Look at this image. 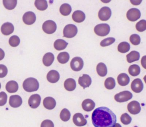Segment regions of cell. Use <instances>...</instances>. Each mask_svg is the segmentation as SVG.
<instances>
[{
  "label": "cell",
  "mask_w": 146,
  "mask_h": 127,
  "mask_svg": "<svg viewBox=\"0 0 146 127\" xmlns=\"http://www.w3.org/2000/svg\"><path fill=\"white\" fill-rule=\"evenodd\" d=\"M92 124L95 127H114L116 124V116L106 107L96 108L92 115Z\"/></svg>",
  "instance_id": "obj_1"
},
{
  "label": "cell",
  "mask_w": 146,
  "mask_h": 127,
  "mask_svg": "<svg viewBox=\"0 0 146 127\" xmlns=\"http://www.w3.org/2000/svg\"><path fill=\"white\" fill-rule=\"evenodd\" d=\"M23 87L27 92L36 91L39 88V82L36 78H27L23 82Z\"/></svg>",
  "instance_id": "obj_2"
},
{
  "label": "cell",
  "mask_w": 146,
  "mask_h": 127,
  "mask_svg": "<svg viewBox=\"0 0 146 127\" xmlns=\"http://www.w3.org/2000/svg\"><path fill=\"white\" fill-rule=\"evenodd\" d=\"M94 31L95 33L101 37L107 36L109 33L110 31V27L107 23H101L96 25L94 27Z\"/></svg>",
  "instance_id": "obj_3"
},
{
  "label": "cell",
  "mask_w": 146,
  "mask_h": 127,
  "mask_svg": "<svg viewBox=\"0 0 146 127\" xmlns=\"http://www.w3.org/2000/svg\"><path fill=\"white\" fill-rule=\"evenodd\" d=\"M78 32L77 27L75 25H67L64 29V37L67 38H72L76 36Z\"/></svg>",
  "instance_id": "obj_4"
},
{
  "label": "cell",
  "mask_w": 146,
  "mask_h": 127,
  "mask_svg": "<svg viewBox=\"0 0 146 127\" xmlns=\"http://www.w3.org/2000/svg\"><path fill=\"white\" fill-rule=\"evenodd\" d=\"M133 97V94L130 91L121 92L115 95V100L118 102L122 103L130 100Z\"/></svg>",
  "instance_id": "obj_5"
},
{
  "label": "cell",
  "mask_w": 146,
  "mask_h": 127,
  "mask_svg": "<svg viewBox=\"0 0 146 127\" xmlns=\"http://www.w3.org/2000/svg\"><path fill=\"white\" fill-rule=\"evenodd\" d=\"M43 31L48 34L54 33L57 29V25L54 21L48 20L44 22L42 25Z\"/></svg>",
  "instance_id": "obj_6"
},
{
  "label": "cell",
  "mask_w": 146,
  "mask_h": 127,
  "mask_svg": "<svg viewBox=\"0 0 146 127\" xmlns=\"http://www.w3.org/2000/svg\"><path fill=\"white\" fill-rule=\"evenodd\" d=\"M70 66L71 69L74 71H80L84 66V61L80 57H75L72 60Z\"/></svg>",
  "instance_id": "obj_7"
},
{
  "label": "cell",
  "mask_w": 146,
  "mask_h": 127,
  "mask_svg": "<svg viewBox=\"0 0 146 127\" xmlns=\"http://www.w3.org/2000/svg\"><path fill=\"white\" fill-rule=\"evenodd\" d=\"M141 13L140 10L137 8H131L127 11L126 17L129 21H136L141 17Z\"/></svg>",
  "instance_id": "obj_8"
},
{
  "label": "cell",
  "mask_w": 146,
  "mask_h": 127,
  "mask_svg": "<svg viewBox=\"0 0 146 127\" xmlns=\"http://www.w3.org/2000/svg\"><path fill=\"white\" fill-rule=\"evenodd\" d=\"M111 15V11L108 7H104L100 9L98 13V17L100 20L107 21L110 18Z\"/></svg>",
  "instance_id": "obj_9"
},
{
  "label": "cell",
  "mask_w": 146,
  "mask_h": 127,
  "mask_svg": "<svg viewBox=\"0 0 146 127\" xmlns=\"http://www.w3.org/2000/svg\"><path fill=\"white\" fill-rule=\"evenodd\" d=\"M127 108L128 112L133 115L137 114L141 110L140 104L139 102L135 100L129 103L127 105Z\"/></svg>",
  "instance_id": "obj_10"
},
{
  "label": "cell",
  "mask_w": 146,
  "mask_h": 127,
  "mask_svg": "<svg viewBox=\"0 0 146 127\" xmlns=\"http://www.w3.org/2000/svg\"><path fill=\"white\" fill-rule=\"evenodd\" d=\"M73 121L77 126L81 127L84 126L87 124V120L84 118L81 113L75 114L73 117Z\"/></svg>",
  "instance_id": "obj_11"
},
{
  "label": "cell",
  "mask_w": 146,
  "mask_h": 127,
  "mask_svg": "<svg viewBox=\"0 0 146 127\" xmlns=\"http://www.w3.org/2000/svg\"><path fill=\"white\" fill-rule=\"evenodd\" d=\"M41 98L38 94H35L30 96L28 100L29 106L32 108H36L40 106Z\"/></svg>",
  "instance_id": "obj_12"
},
{
  "label": "cell",
  "mask_w": 146,
  "mask_h": 127,
  "mask_svg": "<svg viewBox=\"0 0 146 127\" xmlns=\"http://www.w3.org/2000/svg\"><path fill=\"white\" fill-rule=\"evenodd\" d=\"M23 21L27 25L33 24L36 21V17L34 13L28 11L25 13L23 16Z\"/></svg>",
  "instance_id": "obj_13"
},
{
  "label": "cell",
  "mask_w": 146,
  "mask_h": 127,
  "mask_svg": "<svg viewBox=\"0 0 146 127\" xmlns=\"http://www.w3.org/2000/svg\"><path fill=\"white\" fill-rule=\"evenodd\" d=\"M131 88L134 92L139 93L143 91L144 85L140 78H136L131 82Z\"/></svg>",
  "instance_id": "obj_14"
},
{
  "label": "cell",
  "mask_w": 146,
  "mask_h": 127,
  "mask_svg": "<svg viewBox=\"0 0 146 127\" xmlns=\"http://www.w3.org/2000/svg\"><path fill=\"white\" fill-rule=\"evenodd\" d=\"M78 82L81 87L84 89L86 88L89 87L90 86L92 80L90 76L87 74H83L81 77H79Z\"/></svg>",
  "instance_id": "obj_15"
},
{
  "label": "cell",
  "mask_w": 146,
  "mask_h": 127,
  "mask_svg": "<svg viewBox=\"0 0 146 127\" xmlns=\"http://www.w3.org/2000/svg\"><path fill=\"white\" fill-rule=\"evenodd\" d=\"M23 103L21 97L18 95H12L9 99V104L11 107L17 108L20 106Z\"/></svg>",
  "instance_id": "obj_16"
},
{
  "label": "cell",
  "mask_w": 146,
  "mask_h": 127,
  "mask_svg": "<svg viewBox=\"0 0 146 127\" xmlns=\"http://www.w3.org/2000/svg\"><path fill=\"white\" fill-rule=\"evenodd\" d=\"M14 30L13 25L9 22L4 23L1 27V32L5 36H9L12 33Z\"/></svg>",
  "instance_id": "obj_17"
},
{
  "label": "cell",
  "mask_w": 146,
  "mask_h": 127,
  "mask_svg": "<svg viewBox=\"0 0 146 127\" xmlns=\"http://www.w3.org/2000/svg\"><path fill=\"white\" fill-rule=\"evenodd\" d=\"M60 74L57 70H52L48 73L47 79L49 82L52 83L57 82L60 79Z\"/></svg>",
  "instance_id": "obj_18"
},
{
  "label": "cell",
  "mask_w": 146,
  "mask_h": 127,
  "mask_svg": "<svg viewBox=\"0 0 146 127\" xmlns=\"http://www.w3.org/2000/svg\"><path fill=\"white\" fill-rule=\"evenodd\" d=\"M82 108L87 112H91L94 108L96 104L91 99H87L83 101L82 104Z\"/></svg>",
  "instance_id": "obj_19"
},
{
  "label": "cell",
  "mask_w": 146,
  "mask_h": 127,
  "mask_svg": "<svg viewBox=\"0 0 146 127\" xmlns=\"http://www.w3.org/2000/svg\"><path fill=\"white\" fill-rule=\"evenodd\" d=\"M72 18L75 22L81 23L85 19L86 15L83 12L80 10H76L73 13Z\"/></svg>",
  "instance_id": "obj_20"
},
{
  "label": "cell",
  "mask_w": 146,
  "mask_h": 127,
  "mask_svg": "<svg viewBox=\"0 0 146 127\" xmlns=\"http://www.w3.org/2000/svg\"><path fill=\"white\" fill-rule=\"evenodd\" d=\"M55 100L51 97H47L44 99L43 105L44 107L48 110H51L54 109L56 106Z\"/></svg>",
  "instance_id": "obj_21"
},
{
  "label": "cell",
  "mask_w": 146,
  "mask_h": 127,
  "mask_svg": "<svg viewBox=\"0 0 146 127\" xmlns=\"http://www.w3.org/2000/svg\"><path fill=\"white\" fill-rule=\"evenodd\" d=\"M118 82L120 86H125L129 84L130 82V78L127 74L122 73L118 76L117 78Z\"/></svg>",
  "instance_id": "obj_22"
},
{
  "label": "cell",
  "mask_w": 146,
  "mask_h": 127,
  "mask_svg": "<svg viewBox=\"0 0 146 127\" xmlns=\"http://www.w3.org/2000/svg\"><path fill=\"white\" fill-rule=\"evenodd\" d=\"M19 88L18 84L15 81L11 80L7 82L6 86V90L9 93H13L16 92Z\"/></svg>",
  "instance_id": "obj_23"
},
{
  "label": "cell",
  "mask_w": 146,
  "mask_h": 127,
  "mask_svg": "<svg viewBox=\"0 0 146 127\" xmlns=\"http://www.w3.org/2000/svg\"><path fill=\"white\" fill-rule=\"evenodd\" d=\"M76 81L72 78H69L65 81L64 86L65 89L69 91H72L75 90L76 87Z\"/></svg>",
  "instance_id": "obj_24"
},
{
  "label": "cell",
  "mask_w": 146,
  "mask_h": 127,
  "mask_svg": "<svg viewBox=\"0 0 146 127\" xmlns=\"http://www.w3.org/2000/svg\"><path fill=\"white\" fill-rule=\"evenodd\" d=\"M54 60V55L50 52L46 53L43 57L42 61L44 64L46 66H50Z\"/></svg>",
  "instance_id": "obj_25"
},
{
  "label": "cell",
  "mask_w": 146,
  "mask_h": 127,
  "mask_svg": "<svg viewBox=\"0 0 146 127\" xmlns=\"http://www.w3.org/2000/svg\"><path fill=\"white\" fill-rule=\"evenodd\" d=\"M96 71L100 76H105L108 73L107 67L104 63H99L96 66Z\"/></svg>",
  "instance_id": "obj_26"
},
{
  "label": "cell",
  "mask_w": 146,
  "mask_h": 127,
  "mask_svg": "<svg viewBox=\"0 0 146 127\" xmlns=\"http://www.w3.org/2000/svg\"><path fill=\"white\" fill-rule=\"evenodd\" d=\"M128 62L131 63L135 61H138L140 58V54L136 51H132L126 55Z\"/></svg>",
  "instance_id": "obj_27"
},
{
  "label": "cell",
  "mask_w": 146,
  "mask_h": 127,
  "mask_svg": "<svg viewBox=\"0 0 146 127\" xmlns=\"http://www.w3.org/2000/svg\"><path fill=\"white\" fill-rule=\"evenodd\" d=\"M68 43L62 39H58L54 42V47L57 51L63 50L66 48Z\"/></svg>",
  "instance_id": "obj_28"
},
{
  "label": "cell",
  "mask_w": 146,
  "mask_h": 127,
  "mask_svg": "<svg viewBox=\"0 0 146 127\" xmlns=\"http://www.w3.org/2000/svg\"><path fill=\"white\" fill-rule=\"evenodd\" d=\"M70 56L69 53L67 52H61L57 56V59L58 62L61 64H66L68 62L70 59Z\"/></svg>",
  "instance_id": "obj_29"
},
{
  "label": "cell",
  "mask_w": 146,
  "mask_h": 127,
  "mask_svg": "<svg viewBox=\"0 0 146 127\" xmlns=\"http://www.w3.org/2000/svg\"><path fill=\"white\" fill-rule=\"evenodd\" d=\"M72 7L68 4L64 3L61 5L60 8V13L64 16H67L70 15Z\"/></svg>",
  "instance_id": "obj_30"
},
{
  "label": "cell",
  "mask_w": 146,
  "mask_h": 127,
  "mask_svg": "<svg viewBox=\"0 0 146 127\" xmlns=\"http://www.w3.org/2000/svg\"><path fill=\"white\" fill-rule=\"evenodd\" d=\"M35 5L38 10L40 11H44L48 7L47 2L45 0H36L35 1Z\"/></svg>",
  "instance_id": "obj_31"
},
{
  "label": "cell",
  "mask_w": 146,
  "mask_h": 127,
  "mask_svg": "<svg viewBox=\"0 0 146 127\" xmlns=\"http://www.w3.org/2000/svg\"><path fill=\"white\" fill-rule=\"evenodd\" d=\"M129 74L133 76H136L140 74V68L136 64L130 65L128 69Z\"/></svg>",
  "instance_id": "obj_32"
},
{
  "label": "cell",
  "mask_w": 146,
  "mask_h": 127,
  "mask_svg": "<svg viewBox=\"0 0 146 127\" xmlns=\"http://www.w3.org/2000/svg\"><path fill=\"white\" fill-rule=\"evenodd\" d=\"M130 46L129 44L126 42H122L119 44L118 50L121 53H125L129 51Z\"/></svg>",
  "instance_id": "obj_33"
},
{
  "label": "cell",
  "mask_w": 146,
  "mask_h": 127,
  "mask_svg": "<svg viewBox=\"0 0 146 127\" xmlns=\"http://www.w3.org/2000/svg\"><path fill=\"white\" fill-rule=\"evenodd\" d=\"M3 1L5 7L9 10L14 9L16 7L17 3V0H4Z\"/></svg>",
  "instance_id": "obj_34"
},
{
  "label": "cell",
  "mask_w": 146,
  "mask_h": 127,
  "mask_svg": "<svg viewBox=\"0 0 146 127\" xmlns=\"http://www.w3.org/2000/svg\"><path fill=\"white\" fill-rule=\"evenodd\" d=\"M115 81L114 78L109 77L107 78L105 82V86L108 90L113 89L115 87Z\"/></svg>",
  "instance_id": "obj_35"
},
{
  "label": "cell",
  "mask_w": 146,
  "mask_h": 127,
  "mask_svg": "<svg viewBox=\"0 0 146 127\" xmlns=\"http://www.w3.org/2000/svg\"><path fill=\"white\" fill-rule=\"evenodd\" d=\"M71 116L70 111L66 108L62 109L60 114V118L64 122H66L70 120Z\"/></svg>",
  "instance_id": "obj_36"
},
{
  "label": "cell",
  "mask_w": 146,
  "mask_h": 127,
  "mask_svg": "<svg viewBox=\"0 0 146 127\" xmlns=\"http://www.w3.org/2000/svg\"><path fill=\"white\" fill-rule=\"evenodd\" d=\"M20 43V40L18 36H13L10 37L9 40V43L11 46L16 47L19 45Z\"/></svg>",
  "instance_id": "obj_37"
},
{
  "label": "cell",
  "mask_w": 146,
  "mask_h": 127,
  "mask_svg": "<svg viewBox=\"0 0 146 127\" xmlns=\"http://www.w3.org/2000/svg\"><path fill=\"white\" fill-rule=\"evenodd\" d=\"M137 31L139 32H143L146 29V21L144 19L139 21L137 23L136 26Z\"/></svg>",
  "instance_id": "obj_38"
},
{
  "label": "cell",
  "mask_w": 146,
  "mask_h": 127,
  "mask_svg": "<svg viewBox=\"0 0 146 127\" xmlns=\"http://www.w3.org/2000/svg\"><path fill=\"white\" fill-rule=\"evenodd\" d=\"M131 120L132 118L131 116L127 113L123 114L121 116V121L124 125H129L131 122Z\"/></svg>",
  "instance_id": "obj_39"
},
{
  "label": "cell",
  "mask_w": 146,
  "mask_h": 127,
  "mask_svg": "<svg viewBox=\"0 0 146 127\" xmlns=\"http://www.w3.org/2000/svg\"><path fill=\"white\" fill-rule=\"evenodd\" d=\"M130 42L134 45H138L140 44L141 38L139 35L137 34H133L130 37Z\"/></svg>",
  "instance_id": "obj_40"
},
{
  "label": "cell",
  "mask_w": 146,
  "mask_h": 127,
  "mask_svg": "<svg viewBox=\"0 0 146 127\" xmlns=\"http://www.w3.org/2000/svg\"><path fill=\"white\" fill-rule=\"evenodd\" d=\"M115 41V39L114 38L109 37L104 39L100 42V45L102 47L108 46L111 45Z\"/></svg>",
  "instance_id": "obj_41"
},
{
  "label": "cell",
  "mask_w": 146,
  "mask_h": 127,
  "mask_svg": "<svg viewBox=\"0 0 146 127\" xmlns=\"http://www.w3.org/2000/svg\"><path fill=\"white\" fill-rule=\"evenodd\" d=\"M7 96L4 92H0V106L5 105L7 103Z\"/></svg>",
  "instance_id": "obj_42"
},
{
  "label": "cell",
  "mask_w": 146,
  "mask_h": 127,
  "mask_svg": "<svg viewBox=\"0 0 146 127\" xmlns=\"http://www.w3.org/2000/svg\"><path fill=\"white\" fill-rule=\"evenodd\" d=\"M8 69L5 65L0 64V78H4L7 74Z\"/></svg>",
  "instance_id": "obj_43"
},
{
  "label": "cell",
  "mask_w": 146,
  "mask_h": 127,
  "mask_svg": "<svg viewBox=\"0 0 146 127\" xmlns=\"http://www.w3.org/2000/svg\"><path fill=\"white\" fill-rule=\"evenodd\" d=\"M41 127H54V124L50 120H45L42 122Z\"/></svg>",
  "instance_id": "obj_44"
},
{
  "label": "cell",
  "mask_w": 146,
  "mask_h": 127,
  "mask_svg": "<svg viewBox=\"0 0 146 127\" xmlns=\"http://www.w3.org/2000/svg\"><path fill=\"white\" fill-rule=\"evenodd\" d=\"M5 56V53L4 51L2 49L0 48V61L2 60L4 58Z\"/></svg>",
  "instance_id": "obj_45"
},
{
  "label": "cell",
  "mask_w": 146,
  "mask_h": 127,
  "mask_svg": "<svg viewBox=\"0 0 146 127\" xmlns=\"http://www.w3.org/2000/svg\"><path fill=\"white\" fill-rule=\"evenodd\" d=\"M141 64L143 67L145 69H146L145 67V63H146V56H145L144 57H143L141 59Z\"/></svg>",
  "instance_id": "obj_46"
},
{
  "label": "cell",
  "mask_w": 146,
  "mask_h": 127,
  "mask_svg": "<svg viewBox=\"0 0 146 127\" xmlns=\"http://www.w3.org/2000/svg\"><path fill=\"white\" fill-rule=\"evenodd\" d=\"M130 2L134 5H139L142 2V1H130Z\"/></svg>",
  "instance_id": "obj_47"
},
{
  "label": "cell",
  "mask_w": 146,
  "mask_h": 127,
  "mask_svg": "<svg viewBox=\"0 0 146 127\" xmlns=\"http://www.w3.org/2000/svg\"><path fill=\"white\" fill-rule=\"evenodd\" d=\"M114 127H121V126L119 124H115Z\"/></svg>",
  "instance_id": "obj_48"
},
{
  "label": "cell",
  "mask_w": 146,
  "mask_h": 127,
  "mask_svg": "<svg viewBox=\"0 0 146 127\" xmlns=\"http://www.w3.org/2000/svg\"><path fill=\"white\" fill-rule=\"evenodd\" d=\"M1 83H0V89H1Z\"/></svg>",
  "instance_id": "obj_49"
}]
</instances>
